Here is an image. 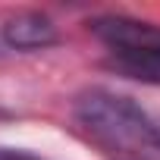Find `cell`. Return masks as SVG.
<instances>
[{"instance_id": "5b68a950", "label": "cell", "mask_w": 160, "mask_h": 160, "mask_svg": "<svg viewBox=\"0 0 160 160\" xmlns=\"http://www.w3.org/2000/svg\"><path fill=\"white\" fill-rule=\"evenodd\" d=\"M0 160H44V157H35V154L19 151V148H0Z\"/></svg>"}, {"instance_id": "3957f363", "label": "cell", "mask_w": 160, "mask_h": 160, "mask_svg": "<svg viewBox=\"0 0 160 160\" xmlns=\"http://www.w3.org/2000/svg\"><path fill=\"white\" fill-rule=\"evenodd\" d=\"M0 38L13 50H44L60 41V32L50 16H44L38 10H25V13L10 16L0 25Z\"/></svg>"}, {"instance_id": "7a4b0ae2", "label": "cell", "mask_w": 160, "mask_h": 160, "mask_svg": "<svg viewBox=\"0 0 160 160\" xmlns=\"http://www.w3.org/2000/svg\"><path fill=\"white\" fill-rule=\"evenodd\" d=\"M88 32L116 57H154L160 60V25L132 16H94Z\"/></svg>"}, {"instance_id": "6da1fadb", "label": "cell", "mask_w": 160, "mask_h": 160, "mask_svg": "<svg viewBox=\"0 0 160 160\" xmlns=\"http://www.w3.org/2000/svg\"><path fill=\"white\" fill-rule=\"evenodd\" d=\"M72 119L107 151L160 154V126L126 94L85 88L72 101Z\"/></svg>"}, {"instance_id": "277c9868", "label": "cell", "mask_w": 160, "mask_h": 160, "mask_svg": "<svg viewBox=\"0 0 160 160\" xmlns=\"http://www.w3.org/2000/svg\"><path fill=\"white\" fill-rule=\"evenodd\" d=\"M104 66H107L110 72L122 75V78L160 85V60H154V57H116V53H110V60H107Z\"/></svg>"}]
</instances>
